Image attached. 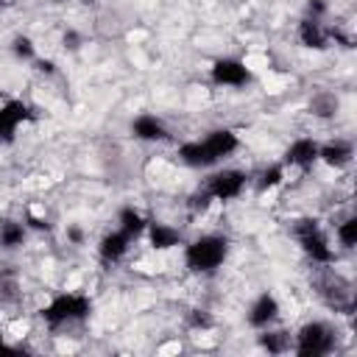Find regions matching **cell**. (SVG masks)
<instances>
[{
  "label": "cell",
  "mask_w": 357,
  "mask_h": 357,
  "mask_svg": "<svg viewBox=\"0 0 357 357\" xmlns=\"http://www.w3.org/2000/svg\"><path fill=\"white\" fill-rule=\"evenodd\" d=\"M229 245H231L229 237H226V234H215V231L190 240V243L184 245V265H187V271L204 273V276L215 273V271L226 262Z\"/></svg>",
  "instance_id": "obj_1"
},
{
  "label": "cell",
  "mask_w": 357,
  "mask_h": 357,
  "mask_svg": "<svg viewBox=\"0 0 357 357\" xmlns=\"http://www.w3.org/2000/svg\"><path fill=\"white\" fill-rule=\"evenodd\" d=\"M92 315V298L86 293H59L42 310L39 318L47 329H61L67 324H81Z\"/></svg>",
  "instance_id": "obj_2"
},
{
  "label": "cell",
  "mask_w": 357,
  "mask_h": 357,
  "mask_svg": "<svg viewBox=\"0 0 357 357\" xmlns=\"http://www.w3.org/2000/svg\"><path fill=\"white\" fill-rule=\"evenodd\" d=\"M293 237L312 262H318V265H332L335 262V248L329 245V237L324 234L318 218H298L293 223Z\"/></svg>",
  "instance_id": "obj_3"
},
{
  "label": "cell",
  "mask_w": 357,
  "mask_h": 357,
  "mask_svg": "<svg viewBox=\"0 0 357 357\" xmlns=\"http://www.w3.org/2000/svg\"><path fill=\"white\" fill-rule=\"evenodd\" d=\"M293 351L298 357H326L335 351V329L324 321H310L296 332Z\"/></svg>",
  "instance_id": "obj_4"
},
{
  "label": "cell",
  "mask_w": 357,
  "mask_h": 357,
  "mask_svg": "<svg viewBox=\"0 0 357 357\" xmlns=\"http://www.w3.org/2000/svg\"><path fill=\"white\" fill-rule=\"evenodd\" d=\"M245 187H248V176L237 167H220V170L209 173L204 181V190L212 195V201H223V204L240 198L245 192Z\"/></svg>",
  "instance_id": "obj_5"
},
{
  "label": "cell",
  "mask_w": 357,
  "mask_h": 357,
  "mask_svg": "<svg viewBox=\"0 0 357 357\" xmlns=\"http://www.w3.org/2000/svg\"><path fill=\"white\" fill-rule=\"evenodd\" d=\"M209 81L215 86H248L254 81L251 70L245 67L243 59H234V56H223V59H215L212 67H209Z\"/></svg>",
  "instance_id": "obj_6"
},
{
  "label": "cell",
  "mask_w": 357,
  "mask_h": 357,
  "mask_svg": "<svg viewBox=\"0 0 357 357\" xmlns=\"http://www.w3.org/2000/svg\"><path fill=\"white\" fill-rule=\"evenodd\" d=\"M33 120V112L31 106L22 100V98H8L0 103V142L3 145H11L17 139V131L22 123Z\"/></svg>",
  "instance_id": "obj_7"
},
{
  "label": "cell",
  "mask_w": 357,
  "mask_h": 357,
  "mask_svg": "<svg viewBox=\"0 0 357 357\" xmlns=\"http://www.w3.org/2000/svg\"><path fill=\"white\" fill-rule=\"evenodd\" d=\"M315 162H318V142H315L312 137H298V139H293V142L287 145V151H284V159H282L284 167H296V170H301V173L312 170Z\"/></svg>",
  "instance_id": "obj_8"
},
{
  "label": "cell",
  "mask_w": 357,
  "mask_h": 357,
  "mask_svg": "<svg viewBox=\"0 0 357 357\" xmlns=\"http://www.w3.org/2000/svg\"><path fill=\"white\" fill-rule=\"evenodd\" d=\"M201 145H204V151L209 153V159L218 165V162L229 159V156L240 148V137H237L231 128H212V131L201 139Z\"/></svg>",
  "instance_id": "obj_9"
},
{
  "label": "cell",
  "mask_w": 357,
  "mask_h": 357,
  "mask_svg": "<svg viewBox=\"0 0 357 357\" xmlns=\"http://www.w3.org/2000/svg\"><path fill=\"white\" fill-rule=\"evenodd\" d=\"M276 318H279V301H276V296L268 293V290L259 293V296L251 301L248 312H245V324H248L251 329H265V326H271Z\"/></svg>",
  "instance_id": "obj_10"
},
{
  "label": "cell",
  "mask_w": 357,
  "mask_h": 357,
  "mask_svg": "<svg viewBox=\"0 0 357 357\" xmlns=\"http://www.w3.org/2000/svg\"><path fill=\"white\" fill-rule=\"evenodd\" d=\"M131 137L139 139V142H165L170 137V131H167L162 117H156L151 112H142L131 120Z\"/></svg>",
  "instance_id": "obj_11"
},
{
  "label": "cell",
  "mask_w": 357,
  "mask_h": 357,
  "mask_svg": "<svg viewBox=\"0 0 357 357\" xmlns=\"http://www.w3.org/2000/svg\"><path fill=\"white\" fill-rule=\"evenodd\" d=\"M131 243H134V240H131L123 229H112V231H106V234L100 237V243H98V257H100V262H106V265L120 262V259L128 254Z\"/></svg>",
  "instance_id": "obj_12"
},
{
  "label": "cell",
  "mask_w": 357,
  "mask_h": 357,
  "mask_svg": "<svg viewBox=\"0 0 357 357\" xmlns=\"http://www.w3.org/2000/svg\"><path fill=\"white\" fill-rule=\"evenodd\" d=\"M354 159V145L349 139H332L326 145H318V162L335 170H346Z\"/></svg>",
  "instance_id": "obj_13"
},
{
  "label": "cell",
  "mask_w": 357,
  "mask_h": 357,
  "mask_svg": "<svg viewBox=\"0 0 357 357\" xmlns=\"http://www.w3.org/2000/svg\"><path fill=\"white\" fill-rule=\"evenodd\" d=\"M329 28L324 25V20H312V17H304L298 22V42L310 50H326L329 47Z\"/></svg>",
  "instance_id": "obj_14"
},
{
  "label": "cell",
  "mask_w": 357,
  "mask_h": 357,
  "mask_svg": "<svg viewBox=\"0 0 357 357\" xmlns=\"http://www.w3.org/2000/svg\"><path fill=\"white\" fill-rule=\"evenodd\" d=\"M145 234H148L151 248H156V251H170V248L181 245V231L176 226L162 223V220H148Z\"/></svg>",
  "instance_id": "obj_15"
},
{
  "label": "cell",
  "mask_w": 357,
  "mask_h": 357,
  "mask_svg": "<svg viewBox=\"0 0 357 357\" xmlns=\"http://www.w3.org/2000/svg\"><path fill=\"white\" fill-rule=\"evenodd\" d=\"M28 240V226L25 220H14V218H3L0 220V248L14 251Z\"/></svg>",
  "instance_id": "obj_16"
},
{
  "label": "cell",
  "mask_w": 357,
  "mask_h": 357,
  "mask_svg": "<svg viewBox=\"0 0 357 357\" xmlns=\"http://www.w3.org/2000/svg\"><path fill=\"white\" fill-rule=\"evenodd\" d=\"M145 226H148V218L137 209V206H123L120 212H117V229H123L131 240H137V237H142L145 234Z\"/></svg>",
  "instance_id": "obj_17"
},
{
  "label": "cell",
  "mask_w": 357,
  "mask_h": 357,
  "mask_svg": "<svg viewBox=\"0 0 357 357\" xmlns=\"http://www.w3.org/2000/svg\"><path fill=\"white\" fill-rule=\"evenodd\" d=\"M259 346L268 351V354H284V351H290L293 349V340H290V332H284V329H262V335H259Z\"/></svg>",
  "instance_id": "obj_18"
},
{
  "label": "cell",
  "mask_w": 357,
  "mask_h": 357,
  "mask_svg": "<svg viewBox=\"0 0 357 357\" xmlns=\"http://www.w3.org/2000/svg\"><path fill=\"white\" fill-rule=\"evenodd\" d=\"M284 181V165L276 162V165H268L259 178H257V192H268V190H276L279 184Z\"/></svg>",
  "instance_id": "obj_19"
},
{
  "label": "cell",
  "mask_w": 357,
  "mask_h": 357,
  "mask_svg": "<svg viewBox=\"0 0 357 357\" xmlns=\"http://www.w3.org/2000/svg\"><path fill=\"white\" fill-rule=\"evenodd\" d=\"M11 53H14L20 61H36V45H33V39L25 36V33H17V36L11 39Z\"/></svg>",
  "instance_id": "obj_20"
},
{
  "label": "cell",
  "mask_w": 357,
  "mask_h": 357,
  "mask_svg": "<svg viewBox=\"0 0 357 357\" xmlns=\"http://www.w3.org/2000/svg\"><path fill=\"white\" fill-rule=\"evenodd\" d=\"M335 237H337V243H340L343 248H354V245H357V218L351 215V218L340 220L337 229H335Z\"/></svg>",
  "instance_id": "obj_21"
},
{
  "label": "cell",
  "mask_w": 357,
  "mask_h": 357,
  "mask_svg": "<svg viewBox=\"0 0 357 357\" xmlns=\"http://www.w3.org/2000/svg\"><path fill=\"white\" fill-rule=\"evenodd\" d=\"M312 112L321 114V117L335 114V112H337V98H335V95H318V98L312 100Z\"/></svg>",
  "instance_id": "obj_22"
},
{
  "label": "cell",
  "mask_w": 357,
  "mask_h": 357,
  "mask_svg": "<svg viewBox=\"0 0 357 357\" xmlns=\"http://www.w3.org/2000/svg\"><path fill=\"white\" fill-rule=\"evenodd\" d=\"M209 204H212V195H209L204 187H201V190H195V192L190 195V201H187V206H190L195 215H198V212H206V209H209Z\"/></svg>",
  "instance_id": "obj_23"
},
{
  "label": "cell",
  "mask_w": 357,
  "mask_h": 357,
  "mask_svg": "<svg viewBox=\"0 0 357 357\" xmlns=\"http://www.w3.org/2000/svg\"><path fill=\"white\" fill-rule=\"evenodd\" d=\"M187 321H190V326H192V329H209V326H212V318H209V312H206V310H192Z\"/></svg>",
  "instance_id": "obj_24"
},
{
  "label": "cell",
  "mask_w": 357,
  "mask_h": 357,
  "mask_svg": "<svg viewBox=\"0 0 357 357\" xmlns=\"http://www.w3.org/2000/svg\"><path fill=\"white\" fill-rule=\"evenodd\" d=\"M326 0H307V14L304 17H312V20H324L326 17Z\"/></svg>",
  "instance_id": "obj_25"
},
{
  "label": "cell",
  "mask_w": 357,
  "mask_h": 357,
  "mask_svg": "<svg viewBox=\"0 0 357 357\" xmlns=\"http://www.w3.org/2000/svg\"><path fill=\"white\" fill-rule=\"evenodd\" d=\"M25 226H31V229H36V231H47L50 229V223H47V218H36V215H25Z\"/></svg>",
  "instance_id": "obj_26"
},
{
  "label": "cell",
  "mask_w": 357,
  "mask_h": 357,
  "mask_svg": "<svg viewBox=\"0 0 357 357\" xmlns=\"http://www.w3.org/2000/svg\"><path fill=\"white\" fill-rule=\"evenodd\" d=\"M64 47L78 50V47H81V36H78L75 31H67V33H64Z\"/></svg>",
  "instance_id": "obj_27"
},
{
  "label": "cell",
  "mask_w": 357,
  "mask_h": 357,
  "mask_svg": "<svg viewBox=\"0 0 357 357\" xmlns=\"http://www.w3.org/2000/svg\"><path fill=\"white\" fill-rule=\"evenodd\" d=\"M33 64H36V70H39V73H47V75H50V73H56V64H53L50 59H36Z\"/></svg>",
  "instance_id": "obj_28"
},
{
  "label": "cell",
  "mask_w": 357,
  "mask_h": 357,
  "mask_svg": "<svg viewBox=\"0 0 357 357\" xmlns=\"http://www.w3.org/2000/svg\"><path fill=\"white\" fill-rule=\"evenodd\" d=\"M67 237H70L73 243H81V240H84V231H81L78 226H70V229H67Z\"/></svg>",
  "instance_id": "obj_29"
},
{
  "label": "cell",
  "mask_w": 357,
  "mask_h": 357,
  "mask_svg": "<svg viewBox=\"0 0 357 357\" xmlns=\"http://www.w3.org/2000/svg\"><path fill=\"white\" fill-rule=\"evenodd\" d=\"M0 351H8V343H6V337H3V332H0Z\"/></svg>",
  "instance_id": "obj_30"
}]
</instances>
